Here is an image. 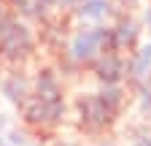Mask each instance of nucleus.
<instances>
[{
	"mask_svg": "<svg viewBox=\"0 0 151 146\" xmlns=\"http://www.w3.org/2000/svg\"><path fill=\"white\" fill-rule=\"evenodd\" d=\"M57 6H60L57 0H27L24 14L35 16V19H46V16H49V11H51V8H57Z\"/></svg>",
	"mask_w": 151,
	"mask_h": 146,
	"instance_id": "nucleus-7",
	"label": "nucleus"
},
{
	"mask_svg": "<svg viewBox=\"0 0 151 146\" xmlns=\"http://www.w3.org/2000/svg\"><path fill=\"white\" fill-rule=\"evenodd\" d=\"M116 43H113V30L105 27H89V30H78L70 41V57L76 62L92 65L94 60L105 51H113Z\"/></svg>",
	"mask_w": 151,
	"mask_h": 146,
	"instance_id": "nucleus-4",
	"label": "nucleus"
},
{
	"mask_svg": "<svg viewBox=\"0 0 151 146\" xmlns=\"http://www.w3.org/2000/svg\"><path fill=\"white\" fill-rule=\"evenodd\" d=\"M32 30L11 11V6H0V57L8 62H22L32 54Z\"/></svg>",
	"mask_w": 151,
	"mask_h": 146,
	"instance_id": "nucleus-2",
	"label": "nucleus"
},
{
	"mask_svg": "<svg viewBox=\"0 0 151 146\" xmlns=\"http://www.w3.org/2000/svg\"><path fill=\"white\" fill-rule=\"evenodd\" d=\"M22 108H24V122L32 124V127H57L62 122L65 92H62L60 79L49 68L38 73L35 89H32V95L27 98V103Z\"/></svg>",
	"mask_w": 151,
	"mask_h": 146,
	"instance_id": "nucleus-1",
	"label": "nucleus"
},
{
	"mask_svg": "<svg viewBox=\"0 0 151 146\" xmlns=\"http://www.w3.org/2000/svg\"><path fill=\"white\" fill-rule=\"evenodd\" d=\"M76 14L81 19H100L108 14V3L105 0H84L81 6H76Z\"/></svg>",
	"mask_w": 151,
	"mask_h": 146,
	"instance_id": "nucleus-6",
	"label": "nucleus"
},
{
	"mask_svg": "<svg viewBox=\"0 0 151 146\" xmlns=\"http://www.w3.org/2000/svg\"><path fill=\"white\" fill-rule=\"evenodd\" d=\"M78 122L86 133H103L105 127L111 124L113 114L119 108V92L116 89H103V92H89V95H81L78 103Z\"/></svg>",
	"mask_w": 151,
	"mask_h": 146,
	"instance_id": "nucleus-3",
	"label": "nucleus"
},
{
	"mask_svg": "<svg viewBox=\"0 0 151 146\" xmlns=\"http://www.w3.org/2000/svg\"><path fill=\"white\" fill-rule=\"evenodd\" d=\"M0 89H3V95H6L11 103H16V106H24V103H27V98L32 95V89H30L27 79H24V76H19V73H14V76L3 79Z\"/></svg>",
	"mask_w": 151,
	"mask_h": 146,
	"instance_id": "nucleus-5",
	"label": "nucleus"
},
{
	"mask_svg": "<svg viewBox=\"0 0 151 146\" xmlns=\"http://www.w3.org/2000/svg\"><path fill=\"white\" fill-rule=\"evenodd\" d=\"M8 6H11V8H16V11H22V14H24V6H27V0H8Z\"/></svg>",
	"mask_w": 151,
	"mask_h": 146,
	"instance_id": "nucleus-8",
	"label": "nucleus"
}]
</instances>
